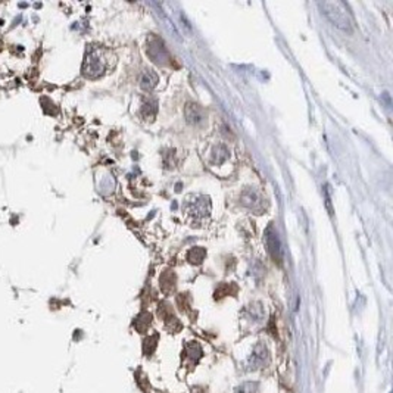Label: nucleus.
<instances>
[{"label": "nucleus", "instance_id": "obj_2", "mask_svg": "<svg viewBox=\"0 0 393 393\" xmlns=\"http://www.w3.org/2000/svg\"><path fill=\"white\" fill-rule=\"evenodd\" d=\"M109 68V52L103 47H90L83 62V74L87 78H99Z\"/></svg>", "mask_w": 393, "mask_h": 393}, {"label": "nucleus", "instance_id": "obj_1", "mask_svg": "<svg viewBox=\"0 0 393 393\" xmlns=\"http://www.w3.org/2000/svg\"><path fill=\"white\" fill-rule=\"evenodd\" d=\"M318 6L321 8L323 13L327 16V20L334 27H338L343 31L350 33L353 30V18L350 15L349 8L343 3V2H321L318 3Z\"/></svg>", "mask_w": 393, "mask_h": 393}, {"label": "nucleus", "instance_id": "obj_6", "mask_svg": "<svg viewBox=\"0 0 393 393\" xmlns=\"http://www.w3.org/2000/svg\"><path fill=\"white\" fill-rule=\"evenodd\" d=\"M186 117L190 124H197V122H200V121L203 120V112L195 103L193 105L189 103L186 106Z\"/></svg>", "mask_w": 393, "mask_h": 393}, {"label": "nucleus", "instance_id": "obj_3", "mask_svg": "<svg viewBox=\"0 0 393 393\" xmlns=\"http://www.w3.org/2000/svg\"><path fill=\"white\" fill-rule=\"evenodd\" d=\"M265 239H267L268 252L273 256L274 261L282 262V258H283V255H282V243H280V239H278L277 233L273 229H268L267 230V237Z\"/></svg>", "mask_w": 393, "mask_h": 393}, {"label": "nucleus", "instance_id": "obj_9", "mask_svg": "<svg viewBox=\"0 0 393 393\" xmlns=\"http://www.w3.org/2000/svg\"><path fill=\"white\" fill-rule=\"evenodd\" d=\"M196 258L195 259V262H200L202 259H203V256H205V252H203V249H199V248H195L193 251H190V253H189V258L192 259V258Z\"/></svg>", "mask_w": 393, "mask_h": 393}, {"label": "nucleus", "instance_id": "obj_7", "mask_svg": "<svg viewBox=\"0 0 393 393\" xmlns=\"http://www.w3.org/2000/svg\"><path fill=\"white\" fill-rule=\"evenodd\" d=\"M156 83H158V76L153 72V71H146L144 72V76L142 78V88L143 90H152L155 86H156Z\"/></svg>", "mask_w": 393, "mask_h": 393}, {"label": "nucleus", "instance_id": "obj_8", "mask_svg": "<svg viewBox=\"0 0 393 393\" xmlns=\"http://www.w3.org/2000/svg\"><path fill=\"white\" fill-rule=\"evenodd\" d=\"M258 392V383H243L240 387L236 389V393H256Z\"/></svg>", "mask_w": 393, "mask_h": 393}, {"label": "nucleus", "instance_id": "obj_4", "mask_svg": "<svg viewBox=\"0 0 393 393\" xmlns=\"http://www.w3.org/2000/svg\"><path fill=\"white\" fill-rule=\"evenodd\" d=\"M147 53L155 62H159V64H164V59H168L164 43L159 39H152L151 43H147Z\"/></svg>", "mask_w": 393, "mask_h": 393}, {"label": "nucleus", "instance_id": "obj_5", "mask_svg": "<svg viewBox=\"0 0 393 393\" xmlns=\"http://www.w3.org/2000/svg\"><path fill=\"white\" fill-rule=\"evenodd\" d=\"M268 364V350L267 348L259 343L255 349L251 357V365L253 368H262Z\"/></svg>", "mask_w": 393, "mask_h": 393}]
</instances>
